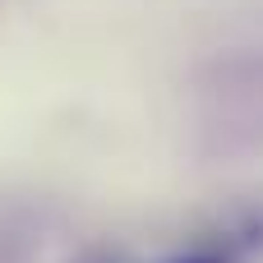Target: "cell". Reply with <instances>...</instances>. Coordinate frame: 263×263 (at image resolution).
Wrapping results in <instances>:
<instances>
[{
	"mask_svg": "<svg viewBox=\"0 0 263 263\" xmlns=\"http://www.w3.org/2000/svg\"><path fill=\"white\" fill-rule=\"evenodd\" d=\"M176 263H227V259H217V254H185V259H176Z\"/></svg>",
	"mask_w": 263,
	"mask_h": 263,
	"instance_id": "cell-1",
	"label": "cell"
}]
</instances>
